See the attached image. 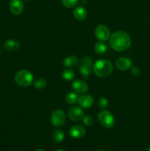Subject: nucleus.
<instances>
[{"label": "nucleus", "mask_w": 150, "mask_h": 151, "mask_svg": "<svg viewBox=\"0 0 150 151\" xmlns=\"http://www.w3.org/2000/svg\"><path fill=\"white\" fill-rule=\"evenodd\" d=\"M15 81L20 86L27 87L33 82V75L29 71L22 69L16 74Z\"/></svg>", "instance_id": "obj_3"}, {"label": "nucleus", "mask_w": 150, "mask_h": 151, "mask_svg": "<svg viewBox=\"0 0 150 151\" xmlns=\"http://www.w3.org/2000/svg\"><path fill=\"white\" fill-rule=\"evenodd\" d=\"M132 66V61L127 58H120L116 61V67L119 71H126Z\"/></svg>", "instance_id": "obj_13"}, {"label": "nucleus", "mask_w": 150, "mask_h": 151, "mask_svg": "<svg viewBox=\"0 0 150 151\" xmlns=\"http://www.w3.org/2000/svg\"><path fill=\"white\" fill-rule=\"evenodd\" d=\"M110 44L116 51H125L130 47L131 38L129 34L124 31H116L110 36Z\"/></svg>", "instance_id": "obj_1"}, {"label": "nucleus", "mask_w": 150, "mask_h": 151, "mask_svg": "<svg viewBox=\"0 0 150 151\" xmlns=\"http://www.w3.org/2000/svg\"><path fill=\"white\" fill-rule=\"evenodd\" d=\"M146 151H150V146H149V147H147Z\"/></svg>", "instance_id": "obj_28"}, {"label": "nucleus", "mask_w": 150, "mask_h": 151, "mask_svg": "<svg viewBox=\"0 0 150 151\" xmlns=\"http://www.w3.org/2000/svg\"><path fill=\"white\" fill-rule=\"evenodd\" d=\"M64 132L60 129L56 130L52 134V139L55 142H61L64 139Z\"/></svg>", "instance_id": "obj_18"}, {"label": "nucleus", "mask_w": 150, "mask_h": 151, "mask_svg": "<svg viewBox=\"0 0 150 151\" xmlns=\"http://www.w3.org/2000/svg\"><path fill=\"white\" fill-rule=\"evenodd\" d=\"M78 63V58L74 55L66 57L63 60V65L67 68H73Z\"/></svg>", "instance_id": "obj_16"}, {"label": "nucleus", "mask_w": 150, "mask_h": 151, "mask_svg": "<svg viewBox=\"0 0 150 151\" xmlns=\"http://www.w3.org/2000/svg\"><path fill=\"white\" fill-rule=\"evenodd\" d=\"M61 2L65 7L68 8H71L76 5L78 0H61Z\"/></svg>", "instance_id": "obj_22"}, {"label": "nucleus", "mask_w": 150, "mask_h": 151, "mask_svg": "<svg viewBox=\"0 0 150 151\" xmlns=\"http://www.w3.org/2000/svg\"><path fill=\"white\" fill-rule=\"evenodd\" d=\"M0 54H1V51H0Z\"/></svg>", "instance_id": "obj_31"}, {"label": "nucleus", "mask_w": 150, "mask_h": 151, "mask_svg": "<svg viewBox=\"0 0 150 151\" xmlns=\"http://www.w3.org/2000/svg\"><path fill=\"white\" fill-rule=\"evenodd\" d=\"M94 50H95L96 53H97V54L103 55L104 53H106V52H107V44L103 43V41H99V42H97L95 44Z\"/></svg>", "instance_id": "obj_17"}, {"label": "nucleus", "mask_w": 150, "mask_h": 151, "mask_svg": "<svg viewBox=\"0 0 150 151\" xmlns=\"http://www.w3.org/2000/svg\"><path fill=\"white\" fill-rule=\"evenodd\" d=\"M131 73L133 75H135V76H138L141 74V69L138 66H134L131 69Z\"/></svg>", "instance_id": "obj_25"}, {"label": "nucleus", "mask_w": 150, "mask_h": 151, "mask_svg": "<svg viewBox=\"0 0 150 151\" xmlns=\"http://www.w3.org/2000/svg\"><path fill=\"white\" fill-rule=\"evenodd\" d=\"M4 47L7 52H14L19 50L20 43L15 39H7L4 43Z\"/></svg>", "instance_id": "obj_14"}, {"label": "nucleus", "mask_w": 150, "mask_h": 151, "mask_svg": "<svg viewBox=\"0 0 150 151\" xmlns=\"http://www.w3.org/2000/svg\"><path fill=\"white\" fill-rule=\"evenodd\" d=\"M83 123L85 125L88 126H91L93 123H94V119L90 115H86L85 116H83Z\"/></svg>", "instance_id": "obj_24"}, {"label": "nucleus", "mask_w": 150, "mask_h": 151, "mask_svg": "<svg viewBox=\"0 0 150 151\" xmlns=\"http://www.w3.org/2000/svg\"><path fill=\"white\" fill-rule=\"evenodd\" d=\"M10 12L13 15L21 14L24 10V3L22 0H11L10 3Z\"/></svg>", "instance_id": "obj_11"}, {"label": "nucleus", "mask_w": 150, "mask_h": 151, "mask_svg": "<svg viewBox=\"0 0 150 151\" xmlns=\"http://www.w3.org/2000/svg\"><path fill=\"white\" fill-rule=\"evenodd\" d=\"M93 69L92 60L88 56H85L82 58L79 65V72L82 74V77L88 78L91 75V71Z\"/></svg>", "instance_id": "obj_5"}, {"label": "nucleus", "mask_w": 150, "mask_h": 151, "mask_svg": "<svg viewBox=\"0 0 150 151\" xmlns=\"http://www.w3.org/2000/svg\"><path fill=\"white\" fill-rule=\"evenodd\" d=\"M54 151H66V150H62V149H57V150H55Z\"/></svg>", "instance_id": "obj_27"}, {"label": "nucleus", "mask_w": 150, "mask_h": 151, "mask_svg": "<svg viewBox=\"0 0 150 151\" xmlns=\"http://www.w3.org/2000/svg\"><path fill=\"white\" fill-rule=\"evenodd\" d=\"M78 100V97L74 92H70L66 94V102L69 105H73L76 103Z\"/></svg>", "instance_id": "obj_20"}, {"label": "nucleus", "mask_w": 150, "mask_h": 151, "mask_svg": "<svg viewBox=\"0 0 150 151\" xmlns=\"http://www.w3.org/2000/svg\"><path fill=\"white\" fill-rule=\"evenodd\" d=\"M69 135L73 139H80L85 134V128L79 125H74L70 128L69 132Z\"/></svg>", "instance_id": "obj_10"}, {"label": "nucleus", "mask_w": 150, "mask_h": 151, "mask_svg": "<svg viewBox=\"0 0 150 151\" xmlns=\"http://www.w3.org/2000/svg\"><path fill=\"white\" fill-rule=\"evenodd\" d=\"M97 151H105V150H97Z\"/></svg>", "instance_id": "obj_29"}, {"label": "nucleus", "mask_w": 150, "mask_h": 151, "mask_svg": "<svg viewBox=\"0 0 150 151\" xmlns=\"http://www.w3.org/2000/svg\"><path fill=\"white\" fill-rule=\"evenodd\" d=\"M68 116L74 122H79L83 118V111L77 106H72L68 110Z\"/></svg>", "instance_id": "obj_8"}, {"label": "nucleus", "mask_w": 150, "mask_h": 151, "mask_svg": "<svg viewBox=\"0 0 150 151\" xmlns=\"http://www.w3.org/2000/svg\"><path fill=\"white\" fill-rule=\"evenodd\" d=\"M98 119L101 126L104 128H111L115 125V119L112 113L108 111H101L98 114Z\"/></svg>", "instance_id": "obj_4"}, {"label": "nucleus", "mask_w": 150, "mask_h": 151, "mask_svg": "<svg viewBox=\"0 0 150 151\" xmlns=\"http://www.w3.org/2000/svg\"><path fill=\"white\" fill-rule=\"evenodd\" d=\"M35 151H46V150H43V149H37V150H35Z\"/></svg>", "instance_id": "obj_26"}, {"label": "nucleus", "mask_w": 150, "mask_h": 151, "mask_svg": "<svg viewBox=\"0 0 150 151\" xmlns=\"http://www.w3.org/2000/svg\"><path fill=\"white\" fill-rule=\"evenodd\" d=\"M95 35L97 39L101 41H105L108 40L110 36V29L106 25H99L95 29Z\"/></svg>", "instance_id": "obj_7"}, {"label": "nucleus", "mask_w": 150, "mask_h": 151, "mask_svg": "<svg viewBox=\"0 0 150 151\" xmlns=\"http://www.w3.org/2000/svg\"><path fill=\"white\" fill-rule=\"evenodd\" d=\"M74 72L71 69H66L62 73V78L66 81H70L74 78Z\"/></svg>", "instance_id": "obj_19"}, {"label": "nucleus", "mask_w": 150, "mask_h": 151, "mask_svg": "<svg viewBox=\"0 0 150 151\" xmlns=\"http://www.w3.org/2000/svg\"><path fill=\"white\" fill-rule=\"evenodd\" d=\"M65 122H66V115L61 109H56L51 113V122L54 126H63Z\"/></svg>", "instance_id": "obj_6"}, {"label": "nucleus", "mask_w": 150, "mask_h": 151, "mask_svg": "<svg viewBox=\"0 0 150 151\" xmlns=\"http://www.w3.org/2000/svg\"><path fill=\"white\" fill-rule=\"evenodd\" d=\"M24 1H31V0H24Z\"/></svg>", "instance_id": "obj_30"}, {"label": "nucleus", "mask_w": 150, "mask_h": 151, "mask_svg": "<svg viewBox=\"0 0 150 151\" xmlns=\"http://www.w3.org/2000/svg\"><path fill=\"white\" fill-rule=\"evenodd\" d=\"M34 86L37 89H44L46 86V81L44 78H38L34 82Z\"/></svg>", "instance_id": "obj_21"}, {"label": "nucleus", "mask_w": 150, "mask_h": 151, "mask_svg": "<svg viewBox=\"0 0 150 151\" xmlns=\"http://www.w3.org/2000/svg\"><path fill=\"white\" fill-rule=\"evenodd\" d=\"M113 64L105 59L96 60L93 65V71L96 76L99 78H107L113 72Z\"/></svg>", "instance_id": "obj_2"}, {"label": "nucleus", "mask_w": 150, "mask_h": 151, "mask_svg": "<svg viewBox=\"0 0 150 151\" xmlns=\"http://www.w3.org/2000/svg\"><path fill=\"white\" fill-rule=\"evenodd\" d=\"M78 104L83 109H88L91 107L94 103V97L89 94H83L78 98Z\"/></svg>", "instance_id": "obj_12"}, {"label": "nucleus", "mask_w": 150, "mask_h": 151, "mask_svg": "<svg viewBox=\"0 0 150 151\" xmlns=\"http://www.w3.org/2000/svg\"><path fill=\"white\" fill-rule=\"evenodd\" d=\"M98 106L101 109H104L108 106V100L106 97H101L98 101Z\"/></svg>", "instance_id": "obj_23"}, {"label": "nucleus", "mask_w": 150, "mask_h": 151, "mask_svg": "<svg viewBox=\"0 0 150 151\" xmlns=\"http://www.w3.org/2000/svg\"><path fill=\"white\" fill-rule=\"evenodd\" d=\"M87 10L85 7H77L75 8V10H74V16L76 19L79 21H82L87 17Z\"/></svg>", "instance_id": "obj_15"}, {"label": "nucleus", "mask_w": 150, "mask_h": 151, "mask_svg": "<svg viewBox=\"0 0 150 151\" xmlns=\"http://www.w3.org/2000/svg\"><path fill=\"white\" fill-rule=\"evenodd\" d=\"M72 88L75 91V92L79 94H84L88 90V85L86 82L82 80H75L72 83Z\"/></svg>", "instance_id": "obj_9"}]
</instances>
